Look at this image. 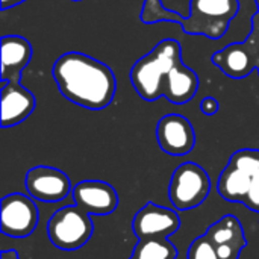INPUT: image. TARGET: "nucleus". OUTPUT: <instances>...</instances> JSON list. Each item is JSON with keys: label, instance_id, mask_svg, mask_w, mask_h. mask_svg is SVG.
<instances>
[{"label": "nucleus", "instance_id": "obj_14", "mask_svg": "<svg viewBox=\"0 0 259 259\" xmlns=\"http://www.w3.org/2000/svg\"><path fill=\"white\" fill-rule=\"evenodd\" d=\"M197 73L193 68L187 67L184 62H179L165 76L162 85V96L175 105H185L197 94Z\"/></svg>", "mask_w": 259, "mask_h": 259}, {"label": "nucleus", "instance_id": "obj_22", "mask_svg": "<svg viewBox=\"0 0 259 259\" xmlns=\"http://www.w3.org/2000/svg\"><path fill=\"white\" fill-rule=\"evenodd\" d=\"M200 109H202V112H203L205 115H214V114L219 112L220 103H219V100H217L215 97L208 96V97H205V99L200 102Z\"/></svg>", "mask_w": 259, "mask_h": 259}, {"label": "nucleus", "instance_id": "obj_15", "mask_svg": "<svg viewBox=\"0 0 259 259\" xmlns=\"http://www.w3.org/2000/svg\"><path fill=\"white\" fill-rule=\"evenodd\" d=\"M252 178L246 171L240 170L238 167L228 162L225 170L222 171L217 184L219 194L226 200L232 203H244L246 196L252 185Z\"/></svg>", "mask_w": 259, "mask_h": 259}, {"label": "nucleus", "instance_id": "obj_4", "mask_svg": "<svg viewBox=\"0 0 259 259\" xmlns=\"http://www.w3.org/2000/svg\"><path fill=\"white\" fill-rule=\"evenodd\" d=\"M94 225L91 215L76 205L58 209L47 223L50 243L64 252H74L85 246L93 237Z\"/></svg>", "mask_w": 259, "mask_h": 259}, {"label": "nucleus", "instance_id": "obj_25", "mask_svg": "<svg viewBox=\"0 0 259 259\" xmlns=\"http://www.w3.org/2000/svg\"><path fill=\"white\" fill-rule=\"evenodd\" d=\"M2 259H20V256L15 250H3Z\"/></svg>", "mask_w": 259, "mask_h": 259}, {"label": "nucleus", "instance_id": "obj_27", "mask_svg": "<svg viewBox=\"0 0 259 259\" xmlns=\"http://www.w3.org/2000/svg\"><path fill=\"white\" fill-rule=\"evenodd\" d=\"M71 2H82V0H71Z\"/></svg>", "mask_w": 259, "mask_h": 259}, {"label": "nucleus", "instance_id": "obj_8", "mask_svg": "<svg viewBox=\"0 0 259 259\" xmlns=\"http://www.w3.org/2000/svg\"><path fill=\"white\" fill-rule=\"evenodd\" d=\"M179 226L181 219L175 209L155 205L153 202L146 203L132 222V231L138 240L168 238L178 232Z\"/></svg>", "mask_w": 259, "mask_h": 259}, {"label": "nucleus", "instance_id": "obj_12", "mask_svg": "<svg viewBox=\"0 0 259 259\" xmlns=\"http://www.w3.org/2000/svg\"><path fill=\"white\" fill-rule=\"evenodd\" d=\"M259 46L244 42H234L212 55V64L217 65L226 76L232 79L247 77L256 68V53Z\"/></svg>", "mask_w": 259, "mask_h": 259}, {"label": "nucleus", "instance_id": "obj_11", "mask_svg": "<svg viewBox=\"0 0 259 259\" xmlns=\"http://www.w3.org/2000/svg\"><path fill=\"white\" fill-rule=\"evenodd\" d=\"M2 82V127H12L23 123L35 109L36 100L33 94L20 82Z\"/></svg>", "mask_w": 259, "mask_h": 259}, {"label": "nucleus", "instance_id": "obj_3", "mask_svg": "<svg viewBox=\"0 0 259 259\" xmlns=\"http://www.w3.org/2000/svg\"><path fill=\"white\" fill-rule=\"evenodd\" d=\"M179 62H182V50L176 39H162L150 53L140 58L129 74L140 97L146 102H155L162 97L164 79Z\"/></svg>", "mask_w": 259, "mask_h": 259}, {"label": "nucleus", "instance_id": "obj_24", "mask_svg": "<svg viewBox=\"0 0 259 259\" xmlns=\"http://www.w3.org/2000/svg\"><path fill=\"white\" fill-rule=\"evenodd\" d=\"M23 2H26V0H0V5H2V9L6 11V9L14 8V6H17V5L23 3Z\"/></svg>", "mask_w": 259, "mask_h": 259}, {"label": "nucleus", "instance_id": "obj_1", "mask_svg": "<svg viewBox=\"0 0 259 259\" xmlns=\"http://www.w3.org/2000/svg\"><path fill=\"white\" fill-rule=\"evenodd\" d=\"M52 73L62 96L85 109L102 111L114 100V71L96 58L67 52L56 59Z\"/></svg>", "mask_w": 259, "mask_h": 259}, {"label": "nucleus", "instance_id": "obj_6", "mask_svg": "<svg viewBox=\"0 0 259 259\" xmlns=\"http://www.w3.org/2000/svg\"><path fill=\"white\" fill-rule=\"evenodd\" d=\"M39 211L30 196L12 193L2 199L0 229L11 238H27L38 226Z\"/></svg>", "mask_w": 259, "mask_h": 259}, {"label": "nucleus", "instance_id": "obj_28", "mask_svg": "<svg viewBox=\"0 0 259 259\" xmlns=\"http://www.w3.org/2000/svg\"><path fill=\"white\" fill-rule=\"evenodd\" d=\"M129 259H137V258H134V256H131V258H129Z\"/></svg>", "mask_w": 259, "mask_h": 259}, {"label": "nucleus", "instance_id": "obj_19", "mask_svg": "<svg viewBox=\"0 0 259 259\" xmlns=\"http://www.w3.org/2000/svg\"><path fill=\"white\" fill-rule=\"evenodd\" d=\"M187 259H220L217 253V247L208 240L206 235L196 238L188 249Z\"/></svg>", "mask_w": 259, "mask_h": 259}, {"label": "nucleus", "instance_id": "obj_5", "mask_svg": "<svg viewBox=\"0 0 259 259\" xmlns=\"http://www.w3.org/2000/svg\"><path fill=\"white\" fill-rule=\"evenodd\" d=\"M211 191V179L203 167L196 162L181 164L171 176L168 197L178 211H188L200 206Z\"/></svg>", "mask_w": 259, "mask_h": 259}, {"label": "nucleus", "instance_id": "obj_7", "mask_svg": "<svg viewBox=\"0 0 259 259\" xmlns=\"http://www.w3.org/2000/svg\"><path fill=\"white\" fill-rule=\"evenodd\" d=\"M26 190L33 200L42 203L62 202L71 191L70 178L59 168L36 165L26 173Z\"/></svg>", "mask_w": 259, "mask_h": 259}, {"label": "nucleus", "instance_id": "obj_20", "mask_svg": "<svg viewBox=\"0 0 259 259\" xmlns=\"http://www.w3.org/2000/svg\"><path fill=\"white\" fill-rule=\"evenodd\" d=\"M244 205L250 211L259 212V171L252 178V185H250V190L246 196Z\"/></svg>", "mask_w": 259, "mask_h": 259}, {"label": "nucleus", "instance_id": "obj_23", "mask_svg": "<svg viewBox=\"0 0 259 259\" xmlns=\"http://www.w3.org/2000/svg\"><path fill=\"white\" fill-rule=\"evenodd\" d=\"M256 8H258V14L252 18V32L249 33V38L246 41L259 46V0H256Z\"/></svg>", "mask_w": 259, "mask_h": 259}, {"label": "nucleus", "instance_id": "obj_16", "mask_svg": "<svg viewBox=\"0 0 259 259\" xmlns=\"http://www.w3.org/2000/svg\"><path fill=\"white\" fill-rule=\"evenodd\" d=\"M205 235L215 247L223 244L247 243L244 229L235 215H225L223 219L211 225Z\"/></svg>", "mask_w": 259, "mask_h": 259}, {"label": "nucleus", "instance_id": "obj_18", "mask_svg": "<svg viewBox=\"0 0 259 259\" xmlns=\"http://www.w3.org/2000/svg\"><path fill=\"white\" fill-rule=\"evenodd\" d=\"M229 164L238 167L240 170L246 171L250 176H255L259 171V150L258 149H241L231 156Z\"/></svg>", "mask_w": 259, "mask_h": 259}, {"label": "nucleus", "instance_id": "obj_21", "mask_svg": "<svg viewBox=\"0 0 259 259\" xmlns=\"http://www.w3.org/2000/svg\"><path fill=\"white\" fill-rule=\"evenodd\" d=\"M247 243H235V244H223L217 246V253L220 259H240L243 249Z\"/></svg>", "mask_w": 259, "mask_h": 259}, {"label": "nucleus", "instance_id": "obj_9", "mask_svg": "<svg viewBox=\"0 0 259 259\" xmlns=\"http://www.w3.org/2000/svg\"><path fill=\"white\" fill-rule=\"evenodd\" d=\"M156 140L162 152L185 156L196 146V132L190 120L181 114L164 115L156 126Z\"/></svg>", "mask_w": 259, "mask_h": 259}, {"label": "nucleus", "instance_id": "obj_17", "mask_svg": "<svg viewBox=\"0 0 259 259\" xmlns=\"http://www.w3.org/2000/svg\"><path fill=\"white\" fill-rule=\"evenodd\" d=\"M132 256L137 259H176L178 249L168 238L140 240Z\"/></svg>", "mask_w": 259, "mask_h": 259}, {"label": "nucleus", "instance_id": "obj_13", "mask_svg": "<svg viewBox=\"0 0 259 259\" xmlns=\"http://www.w3.org/2000/svg\"><path fill=\"white\" fill-rule=\"evenodd\" d=\"M32 58L30 42L20 35H5L2 38V74L0 80L20 82L23 70Z\"/></svg>", "mask_w": 259, "mask_h": 259}, {"label": "nucleus", "instance_id": "obj_2", "mask_svg": "<svg viewBox=\"0 0 259 259\" xmlns=\"http://www.w3.org/2000/svg\"><path fill=\"white\" fill-rule=\"evenodd\" d=\"M238 11V0H191L190 15L181 18L176 12L164 9L161 0H146L141 11V20L144 23L175 21L181 24L188 35L220 39L228 32L229 24L237 17Z\"/></svg>", "mask_w": 259, "mask_h": 259}, {"label": "nucleus", "instance_id": "obj_10", "mask_svg": "<svg viewBox=\"0 0 259 259\" xmlns=\"http://www.w3.org/2000/svg\"><path fill=\"white\" fill-rule=\"evenodd\" d=\"M74 205L90 215H109L118 206L115 188L103 181H82L73 187Z\"/></svg>", "mask_w": 259, "mask_h": 259}, {"label": "nucleus", "instance_id": "obj_26", "mask_svg": "<svg viewBox=\"0 0 259 259\" xmlns=\"http://www.w3.org/2000/svg\"><path fill=\"white\" fill-rule=\"evenodd\" d=\"M256 70L259 71V50L258 53H256Z\"/></svg>", "mask_w": 259, "mask_h": 259}]
</instances>
